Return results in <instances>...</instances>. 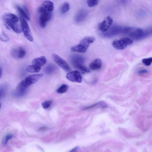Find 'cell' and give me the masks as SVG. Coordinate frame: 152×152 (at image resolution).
<instances>
[{
    "instance_id": "obj_33",
    "label": "cell",
    "mask_w": 152,
    "mask_h": 152,
    "mask_svg": "<svg viewBox=\"0 0 152 152\" xmlns=\"http://www.w3.org/2000/svg\"><path fill=\"white\" fill-rule=\"evenodd\" d=\"M3 70L2 67L0 66V78L1 77L2 74Z\"/></svg>"
},
{
    "instance_id": "obj_32",
    "label": "cell",
    "mask_w": 152,
    "mask_h": 152,
    "mask_svg": "<svg viewBox=\"0 0 152 152\" xmlns=\"http://www.w3.org/2000/svg\"><path fill=\"white\" fill-rule=\"evenodd\" d=\"M148 72V71L146 69H143L139 70L138 71V73L139 74H142L145 73H146Z\"/></svg>"
},
{
    "instance_id": "obj_23",
    "label": "cell",
    "mask_w": 152,
    "mask_h": 152,
    "mask_svg": "<svg viewBox=\"0 0 152 152\" xmlns=\"http://www.w3.org/2000/svg\"><path fill=\"white\" fill-rule=\"evenodd\" d=\"M68 85L63 84L61 85L57 90V92L59 94H62L66 92L68 88Z\"/></svg>"
},
{
    "instance_id": "obj_6",
    "label": "cell",
    "mask_w": 152,
    "mask_h": 152,
    "mask_svg": "<svg viewBox=\"0 0 152 152\" xmlns=\"http://www.w3.org/2000/svg\"><path fill=\"white\" fill-rule=\"evenodd\" d=\"M52 58L53 60L62 69L66 72L70 71V68L67 63L59 56L56 54H53Z\"/></svg>"
},
{
    "instance_id": "obj_2",
    "label": "cell",
    "mask_w": 152,
    "mask_h": 152,
    "mask_svg": "<svg viewBox=\"0 0 152 152\" xmlns=\"http://www.w3.org/2000/svg\"><path fill=\"white\" fill-rule=\"evenodd\" d=\"M151 33V30L150 29L144 30L141 28H132L129 34L135 39L140 40L147 37Z\"/></svg>"
},
{
    "instance_id": "obj_14",
    "label": "cell",
    "mask_w": 152,
    "mask_h": 152,
    "mask_svg": "<svg viewBox=\"0 0 152 152\" xmlns=\"http://www.w3.org/2000/svg\"><path fill=\"white\" fill-rule=\"evenodd\" d=\"M88 14V12L86 10L79 11L75 17V21L77 23L83 21L87 17Z\"/></svg>"
},
{
    "instance_id": "obj_11",
    "label": "cell",
    "mask_w": 152,
    "mask_h": 152,
    "mask_svg": "<svg viewBox=\"0 0 152 152\" xmlns=\"http://www.w3.org/2000/svg\"><path fill=\"white\" fill-rule=\"evenodd\" d=\"M123 27L119 26H113L104 34V36L107 37H111L122 33Z\"/></svg>"
},
{
    "instance_id": "obj_3",
    "label": "cell",
    "mask_w": 152,
    "mask_h": 152,
    "mask_svg": "<svg viewBox=\"0 0 152 152\" xmlns=\"http://www.w3.org/2000/svg\"><path fill=\"white\" fill-rule=\"evenodd\" d=\"M133 40L128 38H124L120 40L114 41L112 43L113 46L116 49L122 50L125 48L129 45L132 44Z\"/></svg>"
},
{
    "instance_id": "obj_18",
    "label": "cell",
    "mask_w": 152,
    "mask_h": 152,
    "mask_svg": "<svg viewBox=\"0 0 152 152\" xmlns=\"http://www.w3.org/2000/svg\"><path fill=\"white\" fill-rule=\"evenodd\" d=\"M16 7L21 15V16L28 20L29 21L30 20L28 12L26 7H24V10L18 6H16Z\"/></svg>"
},
{
    "instance_id": "obj_26",
    "label": "cell",
    "mask_w": 152,
    "mask_h": 152,
    "mask_svg": "<svg viewBox=\"0 0 152 152\" xmlns=\"http://www.w3.org/2000/svg\"><path fill=\"white\" fill-rule=\"evenodd\" d=\"M53 103V101L51 100H48L43 102L41 105L43 108L44 109L48 108Z\"/></svg>"
},
{
    "instance_id": "obj_29",
    "label": "cell",
    "mask_w": 152,
    "mask_h": 152,
    "mask_svg": "<svg viewBox=\"0 0 152 152\" xmlns=\"http://www.w3.org/2000/svg\"><path fill=\"white\" fill-rule=\"evenodd\" d=\"M142 62L143 64L146 66H150L152 62V58L151 57L148 58L144 59L142 60Z\"/></svg>"
},
{
    "instance_id": "obj_31",
    "label": "cell",
    "mask_w": 152,
    "mask_h": 152,
    "mask_svg": "<svg viewBox=\"0 0 152 152\" xmlns=\"http://www.w3.org/2000/svg\"><path fill=\"white\" fill-rule=\"evenodd\" d=\"M5 92V90L3 87H0V98L4 96Z\"/></svg>"
},
{
    "instance_id": "obj_9",
    "label": "cell",
    "mask_w": 152,
    "mask_h": 152,
    "mask_svg": "<svg viewBox=\"0 0 152 152\" xmlns=\"http://www.w3.org/2000/svg\"><path fill=\"white\" fill-rule=\"evenodd\" d=\"M54 9L53 3L51 1H46L43 2L42 5L38 9V11L40 13L48 12H52Z\"/></svg>"
},
{
    "instance_id": "obj_25",
    "label": "cell",
    "mask_w": 152,
    "mask_h": 152,
    "mask_svg": "<svg viewBox=\"0 0 152 152\" xmlns=\"http://www.w3.org/2000/svg\"><path fill=\"white\" fill-rule=\"evenodd\" d=\"M10 40L8 36L4 32L0 34V40L4 42L9 41Z\"/></svg>"
},
{
    "instance_id": "obj_35",
    "label": "cell",
    "mask_w": 152,
    "mask_h": 152,
    "mask_svg": "<svg viewBox=\"0 0 152 152\" xmlns=\"http://www.w3.org/2000/svg\"><path fill=\"white\" fill-rule=\"evenodd\" d=\"M1 103H0V108H1Z\"/></svg>"
},
{
    "instance_id": "obj_34",
    "label": "cell",
    "mask_w": 152,
    "mask_h": 152,
    "mask_svg": "<svg viewBox=\"0 0 152 152\" xmlns=\"http://www.w3.org/2000/svg\"><path fill=\"white\" fill-rule=\"evenodd\" d=\"M78 148V147H75V148H73V149L71 150L70 152H75L76 150H77V149Z\"/></svg>"
},
{
    "instance_id": "obj_21",
    "label": "cell",
    "mask_w": 152,
    "mask_h": 152,
    "mask_svg": "<svg viewBox=\"0 0 152 152\" xmlns=\"http://www.w3.org/2000/svg\"><path fill=\"white\" fill-rule=\"evenodd\" d=\"M3 18L5 20H9L16 22H18L19 20L18 18L16 15L12 14H9L5 15Z\"/></svg>"
},
{
    "instance_id": "obj_5",
    "label": "cell",
    "mask_w": 152,
    "mask_h": 152,
    "mask_svg": "<svg viewBox=\"0 0 152 152\" xmlns=\"http://www.w3.org/2000/svg\"><path fill=\"white\" fill-rule=\"evenodd\" d=\"M43 76L42 74H33L28 76L21 82L25 86L28 88L41 79Z\"/></svg>"
},
{
    "instance_id": "obj_12",
    "label": "cell",
    "mask_w": 152,
    "mask_h": 152,
    "mask_svg": "<svg viewBox=\"0 0 152 152\" xmlns=\"http://www.w3.org/2000/svg\"><path fill=\"white\" fill-rule=\"evenodd\" d=\"M8 27H9L17 33H21L22 31L21 26L17 22H16L9 20H5Z\"/></svg>"
},
{
    "instance_id": "obj_24",
    "label": "cell",
    "mask_w": 152,
    "mask_h": 152,
    "mask_svg": "<svg viewBox=\"0 0 152 152\" xmlns=\"http://www.w3.org/2000/svg\"><path fill=\"white\" fill-rule=\"evenodd\" d=\"M26 53L23 48H20L17 49L18 59H21L23 58L26 55Z\"/></svg>"
},
{
    "instance_id": "obj_27",
    "label": "cell",
    "mask_w": 152,
    "mask_h": 152,
    "mask_svg": "<svg viewBox=\"0 0 152 152\" xmlns=\"http://www.w3.org/2000/svg\"><path fill=\"white\" fill-rule=\"evenodd\" d=\"M99 1L97 0H88L87 3L88 6L93 7L97 5Z\"/></svg>"
},
{
    "instance_id": "obj_7",
    "label": "cell",
    "mask_w": 152,
    "mask_h": 152,
    "mask_svg": "<svg viewBox=\"0 0 152 152\" xmlns=\"http://www.w3.org/2000/svg\"><path fill=\"white\" fill-rule=\"evenodd\" d=\"M41 14L39 18V24L41 28H44L46 27L47 23L52 19V12H46Z\"/></svg>"
},
{
    "instance_id": "obj_15",
    "label": "cell",
    "mask_w": 152,
    "mask_h": 152,
    "mask_svg": "<svg viewBox=\"0 0 152 152\" xmlns=\"http://www.w3.org/2000/svg\"><path fill=\"white\" fill-rule=\"evenodd\" d=\"M28 88L25 87L21 82L17 87L15 92L16 96L20 97L24 95L26 93Z\"/></svg>"
},
{
    "instance_id": "obj_30",
    "label": "cell",
    "mask_w": 152,
    "mask_h": 152,
    "mask_svg": "<svg viewBox=\"0 0 152 152\" xmlns=\"http://www.w3.org/2000/svg\"><path fill=\"white\" fill-rule=\"evenodd\" d=\"M12 137H13V135L11 134H9L7 135L4 140L3 143L4 144H6L9 140H10Z\"/></svg>"
},
{
    "instance_id": "obj_22",
    "label": "cell",
    "mask_w": 152,
    "mask_h": 152,
    "mask_svg": "<svg viewBox=\"0 0 152 152\" xmlns=\"http://www.w3.org/2000/svg\"><path fill=\"white\" fill-rule=\"evenodd\" d=\"M70 9V5L68 3H63L61 6L60 11L62 14H65Z\"/></svg>"
},
{
    "instance_id": "obj_13",
    "label": "cell",
    "mask_w": 152,
    "mask_h": 152,
    "mask_svg": "<svg viewBox=\"0 0 152 152\" xmlns=\"http://www.w3.org/2000/svg\"><path fill=\"white\" fill-rule=\"evenodd\" d=\"M71 61L73 65L76 68L80 66L83 65L84 59L83 57L79 55H75L72 56Z\"/></svg>"
},
{
    "instance_id": "obj_20",
    "label": "cell",
    "mask_w": 152,
    "mask_h": 152,
    "mask_svg": "<svg viewBox=\"0 0 152 152\" xmlns=\"http://www.w3.org/2000/svg\"><path fill=\"white\" fill-rule=\"evenodd\" d=\"M41 69V67L32 65L29 66L26 68V70L28 72L34 73L39 72Z\"/></svg>"
},
{
    "instance_id": "obj_1",
    "label": "cell",
    "mask_w": 152,
    "mask_h": 152,
    "mask_svg": "<svg viewBox=\"0 0 152 152\" xmlns=\"http://www.w3.org/2000/svg\"><path fill=\"white\" fill-rule=\"evenodd\" d=\"M95 38L93 37H86L81 41L78 45L71 48V51L80 53H85L90 45L95 41Z\"/></svg>"
},
{
    "instance_id": "obj_8",
    "label": "cell",
    "mask_w": 152,
    "mask_h": 152,
    "mask_svg": "<svg viewBox=\"0 0 152 152\" xmlns=\"http://www.w3.org/2000/svg\"><path fill=\"white\" fill-rule=\"evenodd\" d=\"M67 78L73 82L81 83L82 81L81 75L78 70H74L68 73L66 75Z\"/></svg>"
},
{
    "instance_id": "obj_10",
    "label": "cell",
    "mask_w": 152,
    "mask_h": 152,
    "mask_svg": "<svg viewBox=\"0 0 152 152\" xmlns=\"http://www.w3.org/2000/svg\"><path fill=\"white\" fill-rule=\"evenodd\" d=\"M113 22L112 19L109 16L106 17L101 23L99 26V29L103 32L107 31L110 28Z\"/></svg>"
},
{
    "instance_id": "obj_19",
    "label": "cell",
    "mask_w": 152,
    "mask_h": 152,
    "mask_svg": "<svg viewBox=\"0 0 152 152\" xmlns=\"http://www.w3.org/2000/svg\"><path fill=\"white\" fill-rule=\"evenodd\" d=\"M108 107L107 105L103 101L95 103L91 106L85 108L84 110L96 108H106Z\"/></svg>"
},
{
    "instance_id": "obj_4",
    "label": "cell",
    "mask_w": 152,
    "mask_h": 152,
    "mask_svg": "<svg viewBox=\"0 0 152 152\" xmlns=\"http://www.w3.org/2000/svg\"><path fill=\"white\" fill-rule=\"evenodd\" d=\"M20 19L21 22L22 30L24 36L29 41L31 42L33 41V38L27 21L21 16H20Z\"/></svg>"
},
{
    "instance_id": "obj_16",
    "label": "cell",
    "mask_w": 152,
    "mask_h": 152,
    "mask_svg": "<svg viewBox=\"0 0 152 152\" xmlns=\"http://www.w3.org/2000/svg\"><path fill=\"white\" fill-rule=\"evenodd\" d=\"M47 62V59L44 56H42L39 57L34 59L32 61V65L41 67L43 66Z\"/></svg>"
},
{
    "instance_id": "obj_28",
    "label": "cell",
    "mask_w": 152,
    "mask_h": 152,
    "mask_svg": "<svg viewBox=\"0 0 152 152\" xmlns=\"http://www.w3.org/2000/svg\"><path fill=\"white\" fill-rule=\"evenodd\" d=\"M77 68L78 69L83 73H89L91 72L90 69L84 65L79 66Z\"/></svg>"
},
{
    "instance_id": "obj_17",
    "label": "cell",
    "mask_w": 152,
    "mask_h": 152,
    "mask_svg": "<svg viewBox=\"0 0 152 152\" xmlns=\"http://www.w3.org/2000/svg\"><path fill=\"white\" fill-rule=\"evenodd\" d=\"M102 65V62L101 60L97 59L91 63L89 65V68L92 70H97L101 68Z\"/></svg>"
}]
</instances>
